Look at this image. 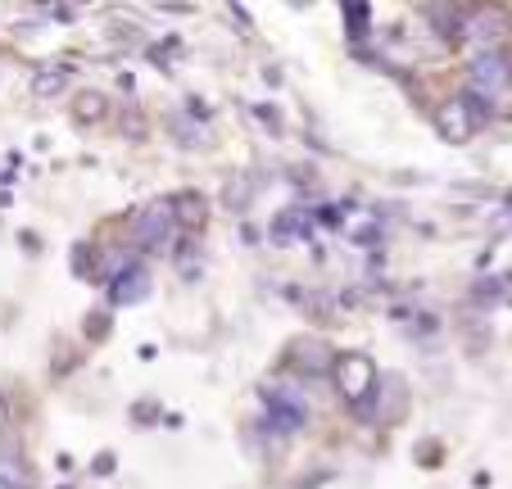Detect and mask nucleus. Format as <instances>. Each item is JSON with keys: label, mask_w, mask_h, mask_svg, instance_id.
<instances>
[]
</instances>
